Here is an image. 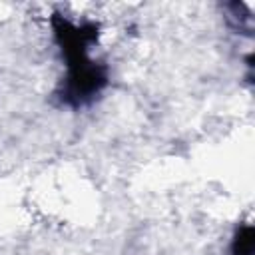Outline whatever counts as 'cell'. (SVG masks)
I'll use <instances>...</instances> for the list:
<instances>
[{"instance_id":"1","label":"cell","mask_w":255,"mask_h":255,"mask_svg":"<svg viewBox=\"0 0 255 255\" xmlns=\"http://www.w3.org/2000/svg\"><path fill=\"white\" fill-rule=\"evenodd\" d=\"M48 28L62 60V74L52 90V100L70 112L94 108L112 86V68L96 54L104 34L102 24L96 18L56 8L48 14Z\"/></svg>"},{"instance_id":"2","label":"cell","mask_w":255,"mask_h":255,"mask_svg":"<svg viewBox=\"0 0 255 255\" xmlns=\"http://www.w3.org/2000/svg\"><path fill=\"white\" fill-rule=\"evenodd\" d=\"M221 14H223L225 28L233 36L245 38V40H251L253 38V32H255V16H253V8L247 2H241V0L223 2L221 4Z\"/></svg>"},{"instance_id":"3","label":"cell","mask_w":255,"mask_h":255,"mask_svg":"<svg viewBox=\"0 0 255 255\" xmlns=\"http://www.w3.org/2000/svg\"><path fill=\"white\" fill-rule=\"evenodd\" d=\"M227 255H255V225L251 219H241L233 225L227 239Z\"/></svg>"},{"instance_id":"4","label":"cell","mask_w":255,"mask_h":255,"mask_svg":"<svg viewBox=\"0 0 255 255\" xmlns=\"http://www.w3.org/2000/svg\"><path fill=\"white\" fill-rule=\"evenodd\" d=\"M241 80H243V84H245L249 90L253 88V82H255V62H253V52H251V50L243 56V72H241Z\"/></svg>"}]
</instances>
